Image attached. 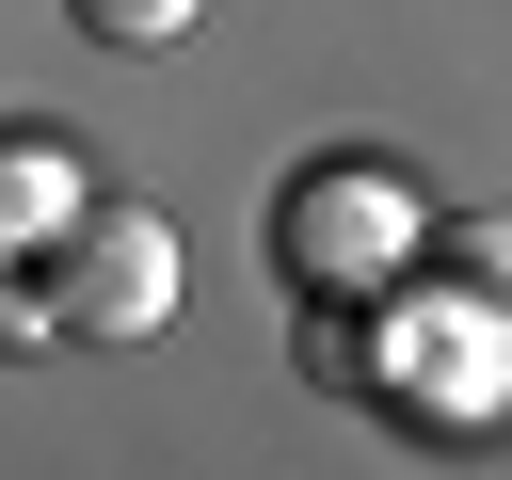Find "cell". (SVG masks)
I'll list each match as a JSON object with an SVG mask.
<instances>
[{"mask_svg":"<svg viewBox=\"0 0 512 480\" xmlns=\"http://www.w3.org/2000/svg\"><path fill=\"white\" fill-rule=\"evenodd\" d=\"M64 16H80L96 48H176V32L208 16V0H64Z\"/></svg>","mask_w":512,"mask_h":480,"instance_id":"5b68a950","label":"cell"},{"mask_svg":"<svg viewBox=\"0 0 512 480\" xmlns=\"http://www.w3.org/2000/svg\"><path fill=\"white\" fill-rule=\"evenodd\" d=\"M0 336H16V256H0Z\"/></svg>","mask_w":512,"mask_h":480,"instance_id":"8992f818","label":"cell"},{"mask_svg":"<svg viewBox=\"0 0 512 480\" xmlns=\"http://www.w3.org/2000/svg\"><path fill=\"white\" fill-rule=\"evenodd\" d=\"M416 176L400 160H304L288 192H272V288L304 304V320H368L400 272H416Z\"/></svg>","mask_w":512,"mask_h":480,"instance_id":"6da1fadb","label":"cell"},{"mask_svg":"<svg viewBox=\"0 0 512 480\" xmlns=\"http://www.w3.org/2000/svg\"><path fill=\"white\" fill-rule=\"evenodd\" d=\"M416 256H432L464 304H496V320H512V224H496V208H432V224H416Z\"/></svg>","mask_w":512,"mask_h":480,"instance_id":"277c9868","label":"cell"},{"mask_svg":"<svg viewBox=\"0 0 512 480\" xmlns=\"http://www.w3.org/2000/svg\"><path fill=\"white\" fill-rule=\"evenodd\" d=\"M80 192H96V160H80L64 128H0V256H32Z\"/></svg>","mask_w":512,"mask_h":480,"instance_id":"3957f363","label":"cell"},{"mask_svg":"<svg viewBox=\"0 0 512 480\" xmlns=\"http://www.w3.org/2000/svg\"><path fill=\"white\" fill-rule=\"evenodd\" d=\"M176 224L144 208V192H80L32 256H16V304H32V336H96V352H128V336H160L176 320Z\"/></svg>","mask_w":512,"mask_h":480,"instance_id":"7a4b0ae2","label":"cell"}]
</instances>
